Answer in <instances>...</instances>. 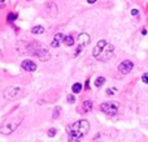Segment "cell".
<instances>
[{"label": "cell", "mask_w": 148, "mask_h": 142, "mask_svg": "<svg viewBox=\"0 0 148 142\" xmlns=\"http://www.w3.org/2000/svg\"><path fill=\"white\" fill-rule=\"evenodd\" d=\"M90 42H91V38H90V35H88L87 33L79 34V37H78V43H79V46L86 47V46H88V44H90Z\"/></svg>", "instance_id": "7c38bea8"}, {"label": "cell", "mask_w": 148, "mask_h": 142, "mask_svg": "<svg viewBox=\"0 0 148 142\" xmlns=\"http://www.w3.org/2000/svg\"><path fill=\"white\" fill-rule=\"evenodd\" d=\"M23 95V89L20 86H8L3 90V97L7 101H12V99H17Z\"/></svg>", "instance_id": "277c9868"}, {"label": "cell", "mask_w": 148, "mask_h": 142, "mask_svg": "<svg viewBox=\"0 0 148 142\" xmlns=\"http://www.w3.org/2000/svg\"><path fill=\"white\" fill-rule=\"evenodd\" d=\"M113 51H114V47H113V44L107 43V46L103 48L101 54H100V56L97 57V60H101V61H107V60H109V57L112 56Z\"/></svg>", "instance_id": "8992f818"}, {"label": "cell", "mask_w": 148, "mask_h": 142, "mask_svg": "<svg viewBox=\"0 0 148 142\" xmlns=\"http://www.w3.org/2000/svg\"><path fill=\"white\" fill-rule=\"evenodd\" d=\"M94 83H95V86H96V88H101V86L105 83V78L100 76V77H97L96 80H95V82H94Z\"/></svg>", "instance_id": "ac0fdd59"}, {"label": "cell", "mask_w": 148, "mask_h": 142, "mask_svg": "<svg viewBox=\"0 0 148 142\" xmlns=\"http://www.w3.org/2000/svg\"><path fill=\"white\" fill-rule=\"evenodd\" d=\"M66 101H68V103H72V104H73V103H75V97L70 94V95H68Z\"/></svg>", "instance_id": "7402d4cb"}, {"label": "cell", "mask_w": 148, "mask_h": 142, "mask_svg": "<svg viewBox=\"0 0 148 142\" xmlns=\"http://www.w3.org/2000/svg\"><path fill=\"white\" fill-rule=\"evenodd\" d=\"M60 114H61V107H55L53 108V112H52V119H57V117L60 116Z\"/></svg>", "instance_id": "d6986e66"}, {"label": "cell", "mask_w": 148, "mask_h": 142, "mask_svg": "<svg viewBox=\"0 0 148 142\" xmlns=\"http://www.w3.org/2000/svg\"><path fill=\"white\" fill-rule=\"evenodd\" d=\"M117 89L116 88H110V89H107V95H114L116 93H117Z\"/></svg>", "instance_id": "ffe728a7"}, {"label": "cell", "mask_w": 148, "mask_h": 142, "mask_svg": "<svg viewBox=\"0 0 148 142\" xmlns=\"http://www.w3.org/2000/svg\"><path fill=\"white\" fill-rule=\"evenodd\" d=\"M87 3L88 4H94V3H96V0H87Z\"/></svg>", "instance_id": "4316f807"}, {"label": "cell", "mask_w": 148, "mask_h": 142, "mask_svg": "<svg viewBox=\"0 0 148 142\" xmlns=\"http://www.w3.org/2000/svg\"><path fill=\"white\" fill-rule=\"evenodd\" d=\"M56 133H57V130L55 129V128H51V129L48 130V133H47V134H48V137H51V138H53L55 136H56Z\"/></svg>", "instance_id": "44dd1931"}, {"label": "cell", "mask_w": 148, "mask_h": 142, "mask_svg": "<svg viewBox=\"0 0 148 142\" xmlns=\"http://www.w3.org/2000/svg\"><path fill=\"white\" fill-rule=\"evenodd\" d=\"M82 90H83V86H82V83H79V82L73 83V86H72V91H73V94H79Z\"/></svg>", "instance_id": "2e32d148"}, {"label": "cell", "mask_w": 148, "mask_h": 142, "mask_svg": "<svg viewBox=\"0 0 148 142\" xmlns=\"http://www.w3.org/2000/svg\"><path fill=\"white\" fill-rule=\"evenodd\" d=\"M21 68H22L25 72H35L36 69H38V67H36V64L33 61V60L30 59H25L21 61Z\"/></svg>", "instance_id": "ba28073f"}, {"label": "cell", "mask_w": 148, "mask_h": 142, "mask_svg": "<svg viewBox=\"0 0 148 142\" xmlns=\"http://www.w3.org/2000/svg\"><path fill=\"white\" fill-rule=\"evenodd\" d=\"M22 119H23L22 116H13V117H10V119H7L5 121L1 123V125H0V133H1L3 136L12 134V133L16 132L17 128L21 125Z\"/></svg>", "instance_id": "3957f363"}, {"label": "cell", "mask_w": 148, "mask_h": 142, "mask_svg": "<svg viewBox=\"0 0 148 142\" xmlns=\"http://www.w3.org/2000/svg\"><path fill=\"white\" fill-rule=\"evenodd\" d=\"M82 50H83V47H82V46H79V44H78V47H77L75 52H74V56H78V55L82 52Z\"/></svg>", "instance_id": "603a6c76"}, {"label": "cell", "mask_w": 148, "mask_h": 142, "mask_svg": "<svg viewBox=\"0 0 148 142\" xmlns=\"http://www.w3.org/2000/svg\"><path fill=\"white\" fill-rule=\"evenodd\" d=\"M64 38H65V35L62 33H56L53 35V38H52V41H51V47L52 48H57V47H60L61 43H64Z\"/></svg>", "instance_id": "9c48e42d"}, {"label": "cell", "mask_w": 148, "mask_h": 142, "mask_svg": "<svg viewBox=\"0 0 148 142\" xmlns=\"http://www.w3.org/2000/svg\"><path fill=\"white\" fill-rule=\"evenodd\" d=\"M74 43H75V39L73 38V35H65L64 38V44L68 47H73Z\"/></svg>", "instance_id": "9a60e30c"}, {"label": "cell", "mask_w": 148, "mask_h": 142, "mask_svg": "<svg viewBox=\"0 0 148 142\" xmlns=\"http://www.w3.org/2000/svg\"><path fill=\"white\" fill-rule=\"evenodd\" d=\"M17 17H18V14H17V13H14V12L8 13V16H7V22H9V23L14 22V21L17 20Z\"/></svg>", "instance_id": "e0dca14e"}, {"label": "cell", "mask_w": 148, "mask_h": 142, "mask_svg": "<svg viewBox=\"0 0 148 142\" xmlns=\"http://www.w3.org/2000/svg\"><path fill=\"white\" fill-rule=\"evenodd\" d=\"M90 130V123L86 119L77 120L72 125H69L68 128V134H69V142L77 141L79 142L84 136L88 133Z\"/></svg>", "instance_id": "6da1fadb"}, {"label": "cell", "mask_w": 148, "mask_h": 142, "mask_svg": "<svg viewBox=\"0 0 148 142\" xmlns=\"http://www.w3.org/2000/svg\"><path fill=\"white\" fill-rule=\"evenodd\" d=\"M44 28L42 25H36L34 26V28H31V34H34V35H40V34L44 33Z\"/></svg>", "instance_id": "5bb4252c"}, {"label": "cell", "mask_w": 148, "mask_h": 142, "mask_svg": "<svg viewBox=\"0 0 148 142\" xmlns=\"http://www.w3.org/2000/svg\"><path fill=\"white\" fill-rule=\"evenodd\" d=\"M131 14H133V16H138L139 14V10L138 9H133V10H131Z\"/></svg>", "instance_id": "484cf974"}, {"label": "cell", "mask_w": 148, "mask_h": 142, "mask_svg": "<svg viewBox=\"0 0 148 142\" xmlns=\"http://www.w3.org/2000/svg\"><path fill=\"white\" fill-rule=\"evenodd\" d=\"M100 111L103 114L108 115V116H113L118 112V106L113 102H107V103H101L100 104Z\"/></svg>", "instance_id": "5b68a950"}, {"label": "cell", "mask_w": 148, "mask_h": 142, "mask_svg": "<svg viewBox=\"0 0 148 142\" xmlns=\"http://www.w3.org/2000/svg\"><path fill=\"white\" fill-rule=\"evenodd\" d=\"M46 12L48 13L51 17H56L57 13H59V8H57V5L55 4L53 1H49L46 4Z\"/></svg>", "instance_id": "8fae6325"}, {"label": "cell", "mask_w": 148, "mask_h": 142, "mask_svg": "<svg viewBox=\"0 0 148 142\" xmlns=\"http://www.w3.org/2000/svg\"><path fill=\"white\" fill-rule=\"evenodd\" d=\"M5 1V0H0V4H3V3H4Z\"/></svg>", "instance_id": "f1b7e54d"}, {"label": "cell", "mask_w": 148, "mask_h": 142, "mask_svg": "<svg viewBox=\"0 0 148 142\" xmlns=\"http://www.w3.org/2000/svg\"><path fill=\"white\" fill-rule=\"evenodd\" d=\"M25 54H29L31 56L38 57L42 61H48L51 59V52L48 51V48H46V46L39 42H30V43H26V50Z\"/></svg>", "instance_id": "7a4b0ae2"}, {"label": "cell", "mask_w": 148, "mask_h": 142, "mask_svg": "<svg viewBox=\"0 0 148 142\" xmlns=\"http://www.w3.org/2000/svg\"><path fill=\"white\" fill-rule=\"evenodd\" d=\"M142 81H143L144 83H148V72H146L143 76H142Z\"/></svg>", "instance_id": "cb8c5ba5"}, {"label": "cell", "mask_w": 148, "mask_h": 142, "mask_svg": "<svg viewBox=\"0 0 148 142\" xmlns=\"http://www.w3.org/2000/svg\"><path fill=\"white\" fill-rule=\"evenodd\" d=\"M92 107H94V103H92V101H90V99H87V101H84L83 103H82V110H83V112L92 111Z\"/></svg>", "instance_id": "4fadbf2b"}, {"label": "cell", "mask_w": 148, "mask_h": 142, "mask_svg": "<svg viewBox=\"0 0 148 142\" xmlns=\"http://www.w3.org/2000/svg\"><path fill=\"white\" fill-rule=\"evenodd\" d=\"M107 43H108L107 41H104V39H100V41L96 43V46H95V48L92 50V56H94V57H96V59H97V57L100 56V54H101L103 48H104V47L107 46Z\"/></svg>", "instance_id": "30bf717a"}, {"label": "cell", "mask_w": 148, "mask_h": 142, "mask_svg": "<svg viewBox=\"0 0 148 142\" xmlns=\"http://www.w3.org/2000/svg\"><path fill=\"white\" fill-rule=\"evenodd\" d=\"M84 88H86V90H90V80H86V83H84Z\"/></svg>", "instance_id": "d4e9b609"}, {"label": "cell", "mask_w": 148, "mask_h": 142, "mask_svg": "<svg viewBox=\"0 0 148 142\" xmlns=\"http://www.w3.org/2000/svg\"><path fill=\"white\" fill-rule=\"evenodd\" d=\"M142 34H143V35H146V34H147V30H146V29H143V30H142Z\"/></svg>", "instance_id": "83f0119b"}, {"label": "cell", "mask_w": 148, "mask_h": 142, "mask_svg": "<svg viewBox=\"0 0 148 142\" xmlns=\"http://www.w3.org/2000/svg\"><path fill=\"white\" fill-rule=\"evenodd\" d=\"M134 68V63L130 61V60H123L120 65H118V72L121 74H129V73L133 70Z\"/></svg>", "instance_id": "52a82bcc"}]
</instances>
